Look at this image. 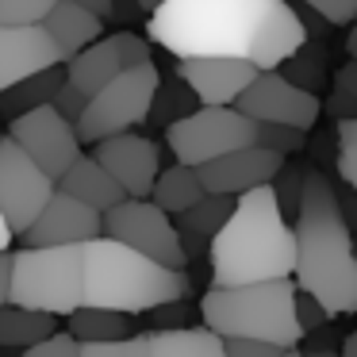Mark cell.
<instances>
[{"instance_id": "21", "label": "cell", "mask_w": 357, "mask_h": 357, "mask_svg": "<svg viewBox=\"0 0 357 357\" xmlns=\"http://www.w3.org/2000/svg\"><path fill=\"white\" fill-rule=\"evenodd\" d=\"M146 357H227L223 338L208 326H173L146 331Z\"/></svg>"}, {"instance_id": "47", "label": "cell", "mask_w": 357, "mask_h": 357, "mask_svg": "<svg viewBox=\"0 0 357 357\" xmlns=\"http://www.w3.org/2000/svg\"><path fill=\"white\" fill-rule=\"evenodd\" d=\"M280 357H300V354H296V349H284V354H280Z\"/></svg>"}, {"instance_id": "45", "label": "cell", "mask_w": 357, "mask_h": 357, "mask_svg": "<svg viewBox=\"0 0 357 357\" xmlns=\"http://www.w3.org/2000/svg\"><path fill=\"white\" fill-rule=\"evenodd\" d=\"M135 4H139V12H154L162 0H135Z\"/></svg>"}, {"instance_id": "35", "label": "cell", "mask_w": 357, "mask_h": 357, "mask_svg": "<svg viewBox=\"0 0 357 357\" xmlns=\"http://www.w3.org/2000/svg\"><path fill=\"white\" fill-rule=\"evenodd\" d=\"M20 357H81V342L70 331H54L47 338H39L35 346H27Z\"/></svg>"}, {"instance_id": "28", "label": "cell", "mask_w": 357, "mask_h": 357, "mask_svg": "<svg viewBox=\"0 0 357 357\" xmlns=\"http://www.w3.org/2000/svg\"><path fill=\"white\" fill-rule=\"evenodd\" d=\"M338 177L346 188L357 185V116L338 119Z\"/></svg>"}, {"instance_id": "2", "label": "cell", "mask_w": 357, "mask_h": 357, "mask_svg": "<svg viewBox=\"0 0 357 357\" xmlns=\"http://www.w3.org/2000/svg\"><path fill=\"white\" fill-rule=\"evenodd\" d=\"M292 242H296V261H292L296 292L311 296L331 319L357 311L354 234H349V219L338 200V188L319 169H303Z\"/></svg>"}, {"instance_id": "31", "label": "cell", "mask_w": 357, "mask_h": 357, "mask_svg": "<svg viewBox=\"0 0 357 357\" xmlns=\"http://www.w3.org/2000/svg\"><path fill=\"white\" fill-rule=\"evenodd\" d=\"M81 357H146V334H127L116 342H81Z\"/></svg>"}, {"instance_id": "13", "label": "cell", "mask_w": 357, "mask_h": 357, "mask_svg": "<svg viewBox=\"0 0 357 357\" xmlns=\"http://www.w3.org/2000/svg\"><path fill=\"white\" fill-rule=\"evenodd\" d=\"M104 169L112 173L123 196L131 200H146L150 188H154V177L162 169V154H158V142L142 139L135 131H123V135H108V139L93 142V154Z\"/></svg>"}, {"instance_id": "46", "label": "cell", "mask_w": 357, "mask_h": 357, "mask_svg": "<svg viewBox=\"0 0 357 357\" xmlns=\"http://www.w3.org/2000/svg\"><path fill=\"white\" fill-rule=\"evenodd\" d=\"M300 357H338V354H331V349H311V354H300Z\"/></svg>"}, {"instance_id": "27", "label": "cell", "mask_w": 357, "mask_h": 357, "mask_svg": "<svg viewBox=\"0 0 357 357\" xmlns=\"http://www.w3.org/2000/svg\"><path fill=\"white\" fill-rule=\"evenodd\" d=\"M192 104H196V96L188 93V85L181 77H173L169 85H158V93H154V104H150V116L146 119H158L162 127H169L173 119H181V116H188L192 112Z\"/></svg>"}, {"instance_id": "5", "label": "cell", "mask_w": 357, "mask_h": 357, "mask_svg": "<svg viewBox=\"0 0 357 357\" xmlns=\"http://www.w3.org/2000/svg\"><path fill=\"white\" fill-rule=\"evenodd\" d=\"M292 296H296L292 277L208 288L200 300V315L204 326L219 338H257V342H273L280 349H296L303 331L296 323Z\"/></svg>"}, {"instance_id": "11", "label": "cell", "mask_w": 357, "mask_h": 357, "mask_svg": "<svg viewBox=\"0 0 357 357\" xmlns=\"http://www.w3.org/2000/svg\"><path fill=\"white\" fill-rule=\"evenodd\" d=\"M54 192V181L8 139L0 135V215L8 223L12 238L24 234Z\"/></svg>"}, {"instance_id": "23", "label": "cell", "mask_w": 357, "mask_h": 357, "mask_svg": "<svg viewBox=\"0 0 357 357\" xmlns=\"http://www.w3.org/2000/svg\"><path fill=\"white\" fill-rule=\"evenodd\" d=\"M66 81V70L62 66H50V70H39L31 77L16 81L0 93V119H16L24 112L39 108V104H50V96L58 93V85Z\"/></svg>"}, {"instance_id": "9", "label": "cell", "mask_w": 357, "mask_h": 357, "mask_svg": "<svg viewBox=\"0 0 357 357\" xmlns=\"http://www.w3.org/2000/svg\"><path fill=\"white\" fill-rule=\"evenodd\" d=\"M100 234L139 250L142 257L165 265V269H185L188 265L185 238L177 234L173 219L150 200H131V196H127L116 208L100 211Z\"/></svg>"}, {"instance_id": "33", "label": "cell", "mask_w": 357, "mask_h": 357, "mask_svg": "<svg viewBox=\"0 0 357 357\" xmlns=\"http://www.w3.org/2000/svg\"><path fill=\"white\" fill-rule=\"evenodd\" d=\"M112 43H116V54H119V62H123V70H135V66L154 62V58H150V47H154V43H150L146 35L116 31V35H112Z\"/></svg>"}, {"instance_id": "44", "label": "cell", "mask_w": 357, "mask_h": 357, "mask_svg": "<svg viewBox=\"0 0 357 357\" xmlns=\"http://www.w3.org/2000/svg\"><path fill=\"white\" fill-rule=\"evenodd\" d=\"M8 246H12V231L4 223V215H0V250H8Z\"/></svg>"}, {"instance_id": "18", "label": "cell", "mask_w": 357, "mask_h": 357, "mask_svg": "<svg viewBox=\"0 0 357 357\" xmlns=\"http://www.w3.org/2000/svg\"><path fill=\"white\" fill-rule=\"evenodd\" d=\"M54 188L66 196H73V200H81V204H89L93 211H108V208H116L119 200H127L123 188L112 181V173L104 169L96 158H85V154H77L66 165V173L54 181Z\"/></svg>"}, {"instance_id": "32", "label": "cell", "mask_w": 357, "mask_h": 357, "mask_svg": "<svg viewBox=\"0 0 357 357\" xmlns=\"http://www.w3.org/2000/svg\"><path fill=\"white\" fill-rule=\"evenodd\" d=\"M54 0H0V24H43Z\"/></svg>"}, {"instance_id": "4", "label": "cell", "mask_w": 357, "mask_h": 357, "mask_svg": "<svg viewBox=\"0 0 357 357\" xmlns=\"http://www.w3.org/2000/svg\"><path fill=\"white\" fill-rule=\"evenodd\" d=\"M188 273L165 269V265L142 257L139 250L116 238L81 242V303L85 307H108L123 315H146L162 303L185 300Z\"/></svg>"}, {"instance_id": "38", "label": "cell", "mask_w": 357, "mask_h": 357, "mask_svg": "<svg viewBox=\"0 0 357 357\" xmlns=\"http://www.w3.org/2000/svg\"><path fill=\"white\" fill-rule=\"evenodd\" d=\"M223 354L227 357H280L284 349L273 342H257V338H223Z\"/></svg>"}, {"instance_id": "40", "label": "cell", "mask_w": 357, "mask_h": 357, "mask_svg": "<svg viewBox=\"0 0 357 357\" xmlns=\"http://www.w3.org/2000/svg\"><path fill=\"white\" fill-rule=\"evenodd\" d=\"M108 16L112 20H135V16H142V12H139V4H135V0H112Z\"/></svg>"}, {"instance_id": "7", "label": "cell", "mask_w": 357, "mask_h": 357, "mask_svg": "<svg viewBox=\"0 0 357 357\" xmlns=\"http://www.w3.org/2000/svg\"><path fill=\"white\" fill-rule=\"evenodd\" d=\"M158 85H162V77H158L154 62L135 66V70H119L100 93L89 96L81 119L73 123L77 142L93 146V142L108 139V135H123V131H135L139 123H146Z\"/></svg>"}, {"instance_id": "30", "label": "cell", "mask_w": 357, "mask_h": 357, "mask_svg": "<svg viewBox=\"0 0 357 357\" xmlns=\"http://www.w3.org/2000/svg\"><path fill=\"white\" fill-rule=\"evenodd\" d=\"M326 112L338 116V119H346L357 112V66H346V70L334 77V93H331V100H326Z\"/></svg>"}, {"instance_id": "39", "label": "cell", "mask_w": 357, "mask_h": 357, "mask_svg": "<svg viewBox=\"0 0 357 357\" xmlns=\"http://www.w3.org/2000/svg\"><path fill=\"white\" fill-rule=\"evenodd\" d=\"M292 311H296V323H300V331H303V334L315 331V326H323L326 319H331L315 300H311V296H303V292H296V296H292Z\"/></svg>"}, {"instance_id": "34", "label": "cell", "mask_w": 357, "mask_h": 357, "mask_svg": "<svg viewBox=\"0 0 357 357\" xmlns=\"http://www.w3.org/2000/svg\"><path fill=\"white\" fill-rule=\"evenodd\" d=\"M273 181H280L277 188H273V196H277V208L280 215H296V204H300V188H303V169H292V165H280V173Z\"/></svg>"}, {"instance_id": "16", "label": "cell", "mask_w": 357, "mask_h": 357, "mask_svg": "<svg viewBox=\"0 0 357 357\" xmlns=\"http://www.w3.org/2000/svg\"><path fill=\"white\" fill-rule=\"evenodd\" d=\"M62 50L54 47L43 24H0V93L16 81L31 77L39 70H50V66H62Z\"/></svg>"}, {"instance_id": "41", "label": "cell", "mask_w": 357, "mask_h": 357, "mask_svg": "<svg viewBox=\"0 0 357 357\" xmlns=\"http://www.w3.org/2000/svg\"><path fill=\"white\" fill-rule=\"evenodd\" d=\"M8 273H12V254L0 250V307L8 303Z\"/></svg>"}, {"instance_id": "20", "label": "cell", "mask_w": 357, "mask_h": 357, "mask_svg": "<svg viewBox=\"0 0 357 357\" xmlns=\"http://www.w3.org/2000/svg\"><path fill=\"white\" fill-rule=\"evenodd\" d=\"M62 70H66V81H70L77 93L93 96L123 70V62H119L116 43H112V35H108V39H96V43H89L85 50H77L73 58H66Z\"/></svg>"}, {"instance_id": "36", "label": "cell", "mask_w": 357, "mask_h": 357, "mask_svg": "<svg viewBox=\"0 0 357 357\" xmlns=\"http://www.w3.org/2000/svg\"><path fill=\"white\" fill-rule=\"evenodd\" d=\"M303 4H307L323 24H334V27H346L349 20L357 16V0H303Z\"/></svg>"}, {"instance_id": "42", "label": "cell", "mask_w": 357, "mask_h": 357, "mask_svg": "<svg viewBox=\"0 0 357 357\" xmlns=\"http://www.w3.org/2000/svg\"><path fill=\"white\" fill-rule=\"evenodd\" d=\"M73 4H81L85 12H93L100 20H108V8H112V0H73Z\"/></svg>"}, {"instance_id": "24", "label": "cell", "mask_w": 357, "mask_h": 357, "mask_svg": "<svg viewBox=\"0 0 357 357\" xmlns=\"http://www.w3.org/2000/svg\"><path fill=\"white\" fill-rule=\"evenodd\" d=\"M66 331L77 342H116L135 334V319L123 311H108V307H73L70 311V326Z\"/></svg>"}, {"instance_id": "10", "label": "cell", "mask_w": 357, "mask_h": 357, "mask_svg": "<svg viewBox=\"0 0 357 357\" xmlns=\"http://www.w3.org/2000/svg\"><path fill=\"white\" fill-rule=\"evenodd\" d=\"M231 108H238L254 123H284L296 127V131H311L323 104H319L315 93L292 85L280 70H257L254 81L234 96Z\"/></svg>"}, {"instance_id": "26", "label": "cell", "mask_w": 357, "mask_h": 357, "mask_svg": "<svg viewBox=\"0 0 357 357\" xmlns=\"http://www.w3.org/2000/svg\"><path fill=\"white\" fill-rule=\"evenodd\" d=\"M234 196H219V192H204L192 208H185L177 215V234L181 238H211V234L223 227V219L231 215Z\"/></svg>"}, {"instance_id": "43", "label": "cell", "mask_w": 357, "mask_h": 357, "mask_svg": "<svg viewBox=\"0 0 357 357\" xmlns=\"http://www.w3.org/2000/svg\"><path fill=\"white\" fill-rule=\"evenodd\" d=\"M338 357H357V334H349V338L342 342V354Z\"/></svg>"}, {"instance_id": "25", "label": "cell", "mask_w": 357, "mask_h": 357, "mask_svg": "<svg viewBox=\"0 0 357 357\" xmlns=\"http://www.w3.org/2000/svg\"><path fill=\"white\" fill-rule=\"evenodd\" d=\"M54 334V315H43V311H27L16 303H4L0 307V346L8 349H27L39 338Z\"/></svg>"}, {"instance_id": "1", "label": "cell", "mask_w": 357, "mask_h": 357, "mask_svg": "<svg viewBox=\"0 0 357 357\" xmlns=\"http://www.w3.org/2000/svg\"><path fill=\"white\" fill-rule=\"evenodd\" d=\"M146 39L177 58H242L277 70L307 43V27L288 0H162Z\"/></svg>"}, {"instance_id": "8", "label": "cell", "mask_w": 357, "mask_h": 357, "mask_svg": "<svg viewBox=\"0 0 357 357\" xmlns=\"http://www.w3.org/2000/svg\"><path fill=\"white\" fill-rule=\"evenodd\" d=\"M254 131L257 123L246 119L238 108L223 104V108H211V104H200L188 116L173 119L165 127V142H169L173 158L181 165H204L211 158H223L238 146H254Z\"/></svg>"}, {"instance_id": "15", "label": "cell", "mask_w": 357, "mask_h": 357, "mask_svg": "<svg viewBox=\"0 0 357 357\" xmlns=\"http://www.w3.org/2000/svg\"><path fill=\"white\" fill-rule=\"evenodd\" d=\"M96 234H100V211L54 188L50 200L43 204V211L35 215V223L20 238L27 246H81Z\"/></svg>"}, {"instance_id": "14", "label": "cell", "mask_w": 357, "mask_h": 357, "mask_svg": "<svg viewBox=\"0 0 357 357\" xmlns=\"http://www.w3.org/2000/svg\"><path fill=\"white\" fill-rule=\"evenodd\" d=\"M284 158L277 150L265 146H238L223 158H211V162L196 165V177H200L204 192H219V196H242L257 185H273V177L280 173Z\"/></svg>"}, {"instance_id": "29", "label": "cell", "mask_w": 357, "mask_h": 357, "mask_svg": "<svg viewBox=\"0 0 357 357\" xmlns=\"http://www.w3.org/2000/svg\"><path fill=\"white\" fill-rule=\"evenodd\" d=\"M303 135L307 131H296V127H284V123H257L254 142L265 150H277L280 158H288L296 150H303Z\"/></svg>"}, {"instance_id": "3", "label": "cell", "mask_w": 357, "mask_h": 357, "mask_svg": "<svg viewBox=\"0 0 357 357\" xmlns=\"http://www.w3.org/2000/svg\"><path fill=\"white\" fill-rule=\"evenodd\" d=\"M292 227L280 215L273 185L234 196L231 215L211 234V288L292 277Z\"/></svg>"}, {"instance_id": "17", "label": "cell", "mask_w": 357, "mask_h": 357, "mask_svg": "<svg viewBox=\"0 0 357 357\" xmlns=\"http://www.w3.org/2000/svg\"><path fill=\"white\" fill-rule=\"evenodd\" d=\"M254 66L242 58H177V77L188 85L196 104L223 108L254 81Z\"/></svg>"}, {"instance_id": "22", "label": "cell", "mask_w": 357, "mask_h": 357, "mask_svg": "<svg viewBox=\"0 0 357 357\" xmlns=\"http://www.w3.org/2000/svg\"><path fill=\"white\" fill-rule=\"evenodd\" d=\"M200 196H204V185H200V177H196V169H192V165L173 162L169 169H158L154 188H150L146 200L158 204L165 215H181V211L192 208Z\"/></svg>"}, {"instance_id": "19", "label": "cell", "mask_w": 357, "mask_h": 357, "mask_svg": "<svg viewBox=\"0 0 357 357\" xmlns=\"http://www.w3.org/2000/svg\"><path fill=\"white\" fill-rule=\"evenodd\" d=\"M43 31L54 39V47L62 50V58H73L77 50H85L89 43L104 39V20L85 12L73 0H54V8L43 20Z\"/></svg>"}, {"instance_id": "12", "label": "cell", "mask_w": 357, "mask_h": 357, "mask_svg": "<svg viewBox=\"0 0 357 357\" xmlns=\"http://www.w3.org/2000/svg\"><path fill=\"white\" fill-rule=\"evenodd\" d=\"M8 139L47 173L50 181H58L66 173V165L81 154V142L73 135V123H66L50 104L24 112V116L8 119Z\"/></svg>"}, {"instance_id": "6", "label": "cell", "mask_w": 357, "mask_h": 357, "mask_svg": "<svg viewBox=\"0 0 357 357\" xmlns=\"http://www.w3.org/2000/svg\"><path fill=\"white\" fill-rule=\"evenodd\" d=\"M8 303L43 315L81 307V246H24L12 254Z\"/></svg>"}, {"instance_id": "37", "label": "cell", "mask_w": 357, "mask_h": 357, "mask_svg": "<svg viewBox=\"0 0 357 357\" xmlns=\"http://www.w3.org/2000/svg\"><path fill=\"white\" fill-rule=\"evenodd\" d=\"M85 104H89V96H85V93H77V89H73L70 81H62V85H58V93L50 96V108H54L58 116L66 119V123H77L81 112H85Z\"/></svg>"}]
</instances>
